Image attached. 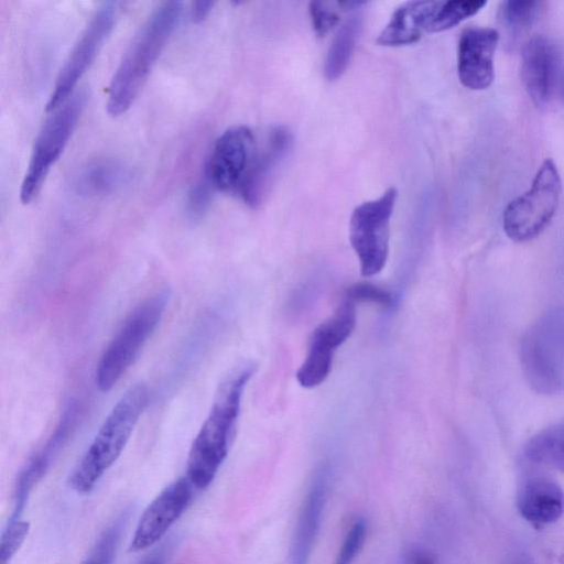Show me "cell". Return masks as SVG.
Masks as SVG:
<instances>
[{
  "instance_id": "6da1fadb",
  "label": "cell",
  "mask_w": 564,
  "mask_h": 564,
  "mask_svg": "<svg viewBox=\"0 0 564 564\" xmlns=\"http://www.w3.org/2000/svg\"><path fill=\"white\" fill-rule=\"evenodd\" d=\"M254 371L253 364H243L220 383L188 453L186 478L194 488H207L226 459L240 414L243 391Z\"/></svg>"
},
{
  "instance_id": "7a4b0ae2",
  "label": "cell",
  "mask_w": 564,
  "mask_h": 564,
  "mask_svg": "<svg viewBox=\"0 0 564 564\" xmlns=\"http://www.w3.org/2000/svg\"><path fill=\"white\" fill-rule=\"evenodd\" d=\"M182 9L181 1L161 2L140 25L109 84L106 109L110 116H120L131 107L174 32Z\"/></svg>"
},
{
  "instance_id": "3957f363",
  "label": "cell",
  "mask_w": 564,
  "mask_h": 564,
  "mask_svg": "<svg viewBox=\"0 0 564 564\" xmlns=\"http://www.w3.org/2000/svg\"><path fill=\"white\" fill-rule=\"evenodd\" d=\"M149 394L148 387L139 382L117 401L68 476L67 484L74 491L90 492L118 459L149 403Z\"/></svg>"
},
{
  "instance_id": "277c9868",
  "label": "cell",
  "mask_w": 564,
  "mask_h": 564,
  "mask_svg": "<svg viewBox=\"0 0 564 564\" xmlns=\"http://www.w3.org/2000/svg\"><path fill=\"white\" fill-rule=\"evenodd\" d=\"M170 300V291L160 290L142 301L124 319L102 352L95 372L100 391H109L133 365L155 332Z\"/></svg>"
},
{
  "instance_id": "5b68a950",
  "label": "cell",
  "mask_w": 564,
  "mask_h": 564,
  "mask_svg": "<svg viewBox=\"0 0 564 564\" xmlns=\"http://www.w3.org/2000/svg\"><path fill=\"white\" fill-rule=\"evenodd\" d=\"M87 99L86 89L76 90L43 123L35 137L20 187L23 204L31 203L40 193L50 170L68 143Z\"/></svg>"
},
{
  "instance_id": "8992f818",
  "label": "cell",
  "mask_w": 564,
  "mask_h": 564,
  "mask_svg": "<svg viewBox=\"0 0 564 564\" xmlns=\"http://www.w3.org/2000/svg\"><path fill=\"white\" fill-rule=\"evenodd\" d=\"M523 373L531 388L554 394L564 387V312H553L536 322L520 347Z\"/></svg>"
},
{
  "instance_id": "52a82bcc",
  "label": "cell",
  "mask_w": 564,
  "mask_h": 564,
  "mask_svg": "<svg viewBox=\"0 0 564 564\" xmlns=\"http://www.w3.org/2000/svg\"><path fill=\"white\" fill-rule=\"evenodd\" d=\"M562 184L556 164L545 159L531 186L503 210L502 226L508 238L524 242L538 237L551 223L560 204Z\"/></svg>"
},
{
  "instance_id": "ba28073f",
  "label": "cell",
  "mask_w": 564,
  "mask_h": 564,
  "mask_svg": "<svg viewBox=\"0 0 564 564\" xmlns=\"http://www.w3.org/2000/svg\"><path fill=\"white\" fill-rule=\"evenodd\" d=\"M398 192L389 187L378 198L359 204L349 220V241L364 278L379 274L389 256L390 219Z\"/></svg>"
},
{
  "instance_id": "9c48e42d",
  "label": "cell",
  "mask_w": 564,
  "mask_h": 564,
  "mask_svg": "<svg viewBox=\"0 0 564 564\" xmlns=\"http://www.w3.org/2000/svg\"><path fill=\"white\" fill-rule=\"evenodd\" d=\"M118 17V3H101L82 31L65 59L46 102V111H54L75 91L79 79L96 58L112 31Z\"/></svg>"
},
{
  "instance_id": "30bf717a",
  "label": "cell",
  "mask_w": 564,
  "mask_h": 564,
  "mask_svg": "<svg viewBox=\"0 0 564 564\" xmlns=\"http://www.w3.org/2000/svg\"><path fill=\"white\" fill-rule=\"evenodd\" d=\"M356 323V304L345 299L330 316L314 328L305 358L295 373L301 387L313 389L326 380L336 350L350 337Z\"/></svg>"
},
{
  "instance_id": "8fae6325",
  "label": "cell",
  "mask_w": 564,
  "mask_h": 564,
  "mask_svg": "<svg viewBox=\"0 0 564 564\" xmlns=\"http://www.w3.org/2000/svg\"><path fill=\"white\" fill-rule=\"evenodd\" d=\"M257 142L246 126L225 130L215 141L204 176L214 189L238 194L252 163Z\"/></svg>"
},
{
  "instance_id": "7c38bea8",
  "label": "cell",
  "mask_w": 564,
  "mask_h": 564,
  "mask_svg": "<svg viewBox=\"0 0 564 564\" xmlns=\"http://www.w3.org/2000/svg\"><path fill=\"white\" fill-rule=\"evenodd\" d=\"M193 488L186 477L166 486L140 517L129 550L143 551L159 542L188 507Z\"/></svg>"
},
{
  "instance_id": "4fadbf2b",
  "label": "cell",
  "mask_w": 564,
  "mask_h": 564,
  "mask_svg": "<svg viewBox=\"0 0 564 564\" xmlns=\"http://www.w3.org/2000/svg\"><path fill=\"white\" fill-rule=\"evenodd\" d=\"M80 416V404L77 401L69 402L45 444L21 469L14 487V508L10 520L19 519L31 490L45 475L54 458L73 435Z\"/></svg>"
},
{
  "instance_id": "5bb4252c",
  "label": "cell",
  "mask_w": 564,
  "mask_h": 564,
  "mask_svg": "<svg viewBox=\"0 0 564 564\" xmlns=\"http://www.w3.org/2000/svg\"><path fill=\"white\" fill-rule=\"evenodd\" d=\"M498 41L499 33L492 28L471 26L462 32L457 45V74L463 86L484 90L492 84Z\"/></svg>"
},
{
  "instance_id": "9a60e30c",
  "label": "cell",
  "mask_w": 564,
  "mask_h": 564,
  "mask_svg": "<svg viewBox=\"0 0 564 564\" xmlns=\"http://www.w3.org/2000/svg\"><path fill=\"white\" fill-rule=\"evenodd\" d=\"M293 144V135L284 126H275L268 132L264 143L256 150L248 174L238 193L251 208L264 200L278 167Z\"/></svg>"
},
{
  "instance_id": "2e32d148",
  "label": "cell",
  "mask_w": 564,
  "mask_h": 564,
  "mask_svg": "<svg viewBox=\"0 0 564 564\" xmlns=\"http://www.w3.org/2000/svg\"><path fill=\"white\" fill-rule=\"evenodd\" d=\"M560 67V52L545 35L532 36L523 46L521 78L532 102L542 107L552 98Z\"/></svg>"
},
{
  "instance_id": "e0dca14e",
  "label": "cell",
  "mask_w": 564,
  "mask_h": 564,
  "mask_svg": "<svg viewBox=\"0 0 564 564\" xmlns=\"http://www.w3.org/2000/svg\"><path fill=\"white\" fill-rule=\"evenodd\" d=\"M517 507L528 522L545 525L557 521L564 513V491L545 476H531L520 486Z\"/></svg>"
},
{
  "instance_id": "ac0fdd59",
  "label": "cell",
  "mask_w": 564,
  "mask_h": 564,
  "mask_svg": "<svg viewBox=\"0 0 564 564\" xmlns=\"http://www.w3.org/2000/svg\"><path fill=\"white\" fill-rule=\"evenodd\" d=\"M436 1H408L391 15L377 37L381 46L399 47L416 43L427 25Z\"/></svg>"
},
{
  "instance_id": "d6986e66",
  "label": "cell",
  "mask_w": 564,
  "mask_h": 564,
  "mask_svg": "<svg viewBox=\"0 0 564 564\" xmlns=\"http://www.w3.org/2000/svg\"><path fill=\"white\" fill-rule=\"evenodd\" d=\"M326 476L324 468L316 474L307 498L303 505L294 538L292 555L293 564H305L311 552L325 505L327 485Z\"/></svg>"
},
{
  "instance_id": "ffe728a7",
  "label": "cell",
  "mask_w": 564,
  "mask_h": 564,
  "mask_svg": "<svg viewBox=\"0 0 564 564\" xmlns=\"http://www.w3.org/2000/svg\"><path fill=\"white\" fill-rule=\"evenodd\" d=\"M129 167L116 159H96L87 163L75 178V188L88 196L110 194L128 182Z\"/></svg>"
},
{
  "instance_id": "44dd1931",
  "label": "cell",
  "mask_w": 564,
  "mask_h": 564,
  "mask_svg": "<svg viewBox=\"0 0 564 564\" xmlns=\"http://www.w3.org/2000/svg\"><path fill=\"white\" fill-rule=\"evenodd\" d=\"M358 6L339 26L328 48L324 65V74L328 80L338 79L350 63L362 25V13Z\"/></svg>"
},
{
  "instance_id": "7402d4cb",
  "label": "cell",
  "mask_w": 564,
  "mask_h": 564,
  "mask_svg": "<svg viewBox=\"0 0 564 564\" xmlns=\"http://www.w3.org/2000/svg\"><path fill=\"white\" fill-rule=\"evenodd\" d=\"M524 456L533 464L564 473V423L533 435L524 447Z\"/></svg>"
},
{
  "instance_id": "603a6c76",
  "label": "cell",
  "mask_w": 564,
  "mask_h": 564,
  "mask_svg": "<svg viewBox=\"0 0 564 564\" xmlns=\"http://www.w3.org/2000/svg\"><path fill=\"white\" fill-rule=\"evenodd\" d=\"M486 4L484 0L436 1L427 32H443L455 28L478 13Z\"/></svg>"
},
{
  "instance_id": "cb8c5ba5",
  "label": "cell",
  "mask_w": 564,
  "mask_h": 564,
  "mask_svg": "<svg viewBox=\"0 0 564 564\" xmlns=\"http://www.w3.org/2000/svg\"><path fill=\"white\" fill-rule=\"evenodd\" d=\"M544 7L543 1L536 0H508L500 3L499 19L512 32L530 28Z\"/></svg>"
},
{
  "instance_id": "d4e9b609",
  "label": "cell",
  "mask_w": 564,
  "mask_h": 564,
  "mask_svg": "<svg viewBox=\"0 0 564 564\" xmlns=\"http://www.w3.org/2000/svg\"><path fill=\"white\" fill-rule=\"evenodd\" d=\"M124 518L112 523L97 540L87 558L82 564H111L123 527Z\"/></svg>"
},
{
  "instance_id": "484cf974",
  "label": "cell",
  "mask_w": 564,
  "mask_h": 564,
  "mask_svg": "<svg viewBox=\"0 0 564 564\" xmlns=\"http://www.w3.org/2000/svg\"><path fill=\"white\" fill-rule=\"evenodd\" d=\"M346 300L357 303H371L381 307H389L393 303L392 293L371 282H357L351 284L346 291Z\"/></svg>"
},
{
  "instance_id": "4316f807",
  "label": "cell",
  "mask_w": 564,
  "mask_h": 564,
  "mask_svg": "<svg viewBox=\"0 0 564 564\" xmlns=\"http://www.w3.org/2000/svg\"><path fill=\"white\" fill-rule=\"evenodd\" d=\"M341 2L312 1L308 13L312 26L318 37L325 36L339 22Z\"/></svg>"
},
{
  "instance_id": "83f0119b",
  "label": "cell",
  "mask_w": 564,
  "mask_h": 564,
  "mask_svg": "<svg viewBox=\"0 0 564 564\" xmlns=\"http://www.w3.org/2000/svg\"><path fill=\"white\" fill-rule=\"evenodd\" d=\"M30 532V523L20 519L11 520L0 539V564H9Z\"/></svg>"
},
{
  "instance_id": "f1b7e54d",
  "label": "cell",
  "mask_w": 564,
  "mask_h": 564,
  "mask_svg": "<svg viewBox=\"0 0 564 564\" xmlns=\"http://www.w3.org/2000/svg\"><path fill=\"white\" fill-rule=\"evenodd\" d=\"M214 191V187L205 176L191 186L185 207L186 214L191 219L197 220L204 217L210 206Z\"/></svg>"
},
{
  "instance_id": "f546056e",
  "label": "cell",
  "mask_w": 564,
  "mask_h": 564,
  "mask_svg": "<svg viewBox=\"0 0 564 564\" xmlns=\"http://www.w3.org/2000/svg\"><path fill=\"white\" fill-rule=\"evenodd\" d=\"M367 535V524L360 519L349 529L335 564H350L361 550Z\"/></svg>"
},
{
  "instance_id": "4dcf8cb0",
  "label": "cell",
  "mask_w": 564,
  "mask_h": 564,
  "mask_svg": "<svg viewBox=\"0 0 564 564\" xmlns=\"http://www.w3.org/2000/svg\"><path fill=\"white\" fill-rule=\"evenodd\" d=\"M400 564H435V558L427 551L414 549L403 555Z\"/></svg>"
},
{
  "instance_id": "1f68e13d",
  "label": "cell",
  "mask_w": 564,
  "mask_h": 564,
  "mask_svg": "<svg viewBox=\"0 0 564 564\" xmlns=\"http://www.w3.org/2000/svg\"><path fill=\"white\" fill-rule=\"evenodd\" d=\"M214 7L213 1H195L191 8V18L194 22L204 20Z\"/></svg>"
},
{
  "instance_id": "d6a6232c",
  "label": "cell",
  "mask_w": 564,
  "mask_h": 564,
  "mask_svg": "<svg viewBox=\"0 0 564 564\" xmlns=\"http://www.w3.org/2000/svg\"><path fill=\"white\" fill-rule=\"evenodd\" d=\"M164 553L156 551L144 558L140 564H164Z\"/></svg>"
},
{
  "instance_id": "836d02e7",
  "label": "cell",
  "mask_w": 564,
  "mask_h": 564,
  "mask_svg": "<svg viewBox=\"0 0 564 564\" xmlns=\"http://www.w3.org/2000/svg\"><path fill=\"white\" fill-rule=\"evenodd\" d=\"M509 564H531V562L525 554H517L511 558Z\"/></svg>"
},
{
  "instance_id": "e575fe53",
  "label": "cell",
  "mask_w": 564,
  "mask_h": 564,
  "mask_svg": "<svg viewBox=\"0 0 564 564\" xmlns=\"http://www.w3.org/2000/svg\"><path fill=\"white\" fill-rule=\"evenodd\" d=\"M563 93H564V86H563Z\"/></svg>"
}]
</instances>
